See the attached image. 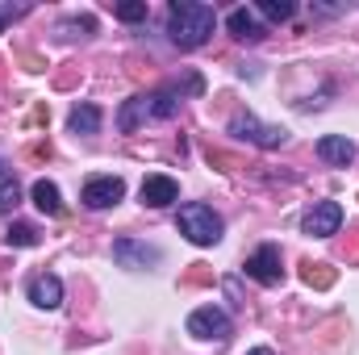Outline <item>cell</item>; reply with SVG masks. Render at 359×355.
Listing matches in <instances>:
<instances>
[{"label":"cell","instance_id":"cell-1","mask_svg":"<svg viewBox=\"0 0 359 355\" xmlns=\"http://www.w3.org/2000/svg\"><path fill=\"white\" fill-rule=\"evenodd\" d=\"M201 76H188L184 80V88L180 84H163V88L155 92H142V96H130L121 109H117V126L126 130V134H134L142 121H163V117H176L180 105H184V92H201Z\"/></svg>","mask_w":359,"mask_h":355},{"label":"cell","instance_id":"cell-2","mask_svg":"<svg viewBox=\"0 0 359 355\" xmlns=\"http://www.w3.org/2000/svg\"><path fill=\"white\" fill-rule=\"evenodd\" d=\"M217 29V13L209 4L196 0H172L168 8V38L176 42L180 51H196L209 42V34Z\"/></svg>","mask_w":359,"mask_h":355},{"label":"cell","instance_id":"cell-3","mask_svg":"<svg viewBox=\"0 0 359 355\" xmlns=\"http://www.w3.org/2000/svg\"><path fill=\"white\" fill-rule=\"evenodd\" d=\"M176 226L180 234L188 239V243H196V247H213V243H222V217L213 213V205H205V201H188V205H180L176 213Z\"/></svg>","mask_w":359,"mask_h":355},{"label":"cell","instance_id":"cell-4","mask_svg":"<svg viewBox=\"0 0 359 355\" xmlns=\"http://www.w3.org/2000/svg\"><path fill=\"white\" fill-rule=\"evenodd\" d=\"M230 134L243 138V142H255V147H264V151H276V147L288 142V130H284V126H264L255 113H234V117H230Z\"/></svg>","mask_w":359,"mask_h":355},{"label":"cell","instance_id":"cell-5","mask_svg":"<svg viewBox=\"0 0 359 355\" xmlns=\"http://www.w3.org/2000/svg\"><path fill=\"white\" fill-rule=\"evenodd\" d=\"M188 335L201 339V343H226V339L234 335V322L226 318V309H217V305H201V309L188 314Z\"/></svg>","mask_w":359,"mask_h":355},{"label":"cell","instance_id":"cell-6","mask_svg":"<svg viewBox=\"0 0 359 355\" xmlns=\"http://www.w3.org/2000/svg\"><path fill=\"white\" fill-rule=\"evenodd\" d=\"M339 226H343V205H339V201H318V205L301 217V230H305L309 239H330V234H339Z\"/></svg>","mask_w":359,"mask_h":355},{"label":"cell","instance_id":"cell-7","mask_svg":"<svg viewBox=\"0 0 359 355\" xmlns=\"http://www.w3.org/2000/svg\"><path fill=\"white\" fill-rule=\"evenodd\" d=\"M247 276L251 280H259V284H280L284 280V255H280V247L276 243H264L251 260H247Z\"/></svg>","mask_w":359,"mask_h":355},{"label":"cell","instance_id":"cell-8","mask_svg":"<svg viewBox=\"0 0 359 355\" xmlns=\"http://www.w3.org/2000/svg\"><path fill=\"white\" fill-rule=\"evenodd\" d=\"M126 196V180L121 176H92L84 184V192H80V201L88 205V209H109V205H117Z\"/></svg>","mask_w":359,"mask_h":355},{"label":"cell","instance_id":"cell-9","mask_svg":"<svg viewBox=\"0 0 359 355\" xmlns=\"http://www.w3.org/2000/svg\"><path fill=\"white\" fill-rule=\"evenodd\" d=\"M226 29H230V38H238V42H264V21H259V13L255 8H247V4H238V8H230V17H226Z\"/></svg>","mask_w":359,"mask_h":355},{"label":"cell","instance_id":"cell-10","mask_svg":"<svg viewBox=\"0 0 359 355\" xmlns=\"http://www.w3.org/2000/svg\"><path fill=\"white\" fill-rule=\"evenodd\" d=\"M113 260L121 267H151V264H159V247H147L138 239H117L113 243Z\"/></svg>","mask_w":359,"mask_h":355},{"label":"cell","instance_id":"cell-11","mask_svg":"<svg viewBox=\"0 0 359 355\" xmlns=\"http://www.w3.org/2000/svg\"><path fill=\"white\" fill-rule=\"evenodd\" d=\"M29 301H34L38 309H59V305H63V280H59L55 272L34 276V280H29Z\"/></svg>","mask_w":359,"mask_h":355},{"label":"cell","instance_id":"cell-12","mask_svg":"<svg viewBox=\"0 0 359 355\" xmlns=\"http://www.w3.org/2000/svg\"><path fill=\"white\" fill-rule=\"evenodd\" d=\"M138 196H142V205L163 209V205L180 201V184L172 176H147V180H142V188H138Z\"/></svg>","mask_w":359,"mask_h":355},{"label":"cell","instance_id":"cell-13","mask_svg":"<svg viewBox=\"0 0 359 355\" xmlns=\"http://www.w3.org/2000/svg\"><path fill=\"white\" fill-rule=\"evenodd\" d=\"M318 155L330 168H347V163H355V142L343 134H326V138H318Z\"/></svg>","mask_w":359,"mask_h":355},{"label":"cell","instance_id":"cell-14","mask_svg":"<svg viewBox=\"0 0 359 355\" xmlns=\"http://www.w3.org/2000/svg\"><path fill=\"white\" fill-rule=\"evenodd\" d=\"M29 196H34V205L46 213V217H59L63 213V201H59V188L50 184V180H34V188H29Z\"/></svg>","mask_w":359,"mask_h":355},{"label":"cell","instance_id":"cell-15","mask_svg":"<svg viewBox=\"0 0 359 355\" xmlns=\"http://www.w3.org/2000/svg\"><path fill=\"white\" fill-rule=\"evenodd\" d=\"M67 130H72V134H96V130H100V109H96V105H76V109L67 113Z\"/></svg>","mask_w":359,"mask_h":355},{"label":"cell","instance_id":"cell-16","mask_svg":"<svg viewBox=\"0 0 359 355\" xmlns=\"http://www.w3.org/2000/svg\"><path fill=\"white\" fill-rule=\"evenodd\" d=\"M21 205V184L8 168H0V213H13Z\"/></svg>","mask_w":359,"mask_h":355},{"label":"cell","instance_id":"cell-17","mask_svg":"<svg viewBox=\"0 0 359 355\" xmlns=\"http://www.w3.org/2000/svg\"><path fill=\"white\" fill-rule=\"evenodd\" d=\"M301 280H305L309 288H330V284H334V267L309 260V264H301Z\"/></svg>","mask_w":359,"mask_h":355},{"label":"cell","instance_id":"cell-18","mask_svg":"<svg viewBox=\"0 0 359 355\" xmlns=\"http://www.w3.org/2000/svg\"><path fill=\"white\" fill-rule=\"evenodd\" d=\"M4 243H8V247H38V230H34L29 222H13L8 234H4Z\"/></svg>","mask_w":359,"mask_h":355},{"label":"cell","instance_id":"cell-19","mask_svg":"<svg viewBox=\"0 0 359 355\" xmlns=\"http://www.w3.org/2000/svg\"><path fill=\"white\" fill-rule=\"evenodd\" d=\"M255 13H259V17H268V21H288V17L297 13V4H292V0H264Z\"/></svg>","mask_w":359,"mask_h":355},{"label":"cell","instance_id":"cell-20","mask_svg":"<svg viewBox=\"0 0 359 355\" xmlns=\"http://www.w3.org/2000/svg\"><path fill=\"white\" fill-rule=\"evenodd\" d=\"M113 13H117V21H147V4L142 0L138 4H117Z\"/></svg>","mask_w":359,"mask_h":355},{"label":"cell","instance_id":"cell-21","mask_svg":"<svg viewBox=\"0 0 359 355\" xmlns=\"http://www.w3.org/2000/svg\"><path fill=\"white\" fill-rule=\"evenodd\" d=\"M25 13H29V4H0V34H4V25L21 21Z\"/></svg>","mask_w":359,"mask_h":355},{"label":"cell","instance_id":"cell-22","mask_svg":"<svg viewBox=\"0 0 359 355\" xmlns=\"http://www.w3.org/2000/svg\"><path fill=\"white\" fill-rule=\"evenodd\" d=\"M76 29L92 34V29H96V21H92V17H76V21H63V25H59V34H76Z\"/></svg>","mask_w":359,"mask_h":355},{"label":"cell","instance_id":"cell-23","mask_svg":"<svg viewBox=\"0 0 359 355\" xmlns=\"http://www.w3.org/2000/svg\"><path fill=\"white\" fill-rule=\"evenodd\" d=\"M205 264H192V272H188V284H205L209 280V272H201Z\"/></svg>","mask_w":359,"mask_h":355},{"label":"cell","instance_id":"cell-24","mask_svg":"<svg viewBox=\"0 0 359 355\" xmlns=\"http://www.w3.org/2000/svg\"><path fill=\"white\" fill-rule=\"evenodd\" d=\"M247 355H276V351H268V347H255V351H247Z\"/></svg>","mask_w":359,"mask_h":355}]
</instances>
